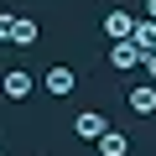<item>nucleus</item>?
Instances as JSON below:
<instances>
[{
    "instance_id": "7",
    "label": "nucleus",
    "mask_w": 156,
    "mask_h": 156,
    "mask_svg": "<svg viewBox=\"0 0 156 156\" xmlns=\"http://www.w3.org/2000/svg\"><path fill=\"white\" fill-rule=\"evenodd\" d=\"M109 62H115L120 73H130V68H140V52H135V42H109Z\"/></svg>"
},
{
    "instance_id": "6",
    "label": "nucleus",
    "mask_w": 156,
    "mask_h": 156,
    "mask_svg": "<svg viewBox=\"0 0 156 156\" xmlns=\"http://www.w3.org/2000/svg\"><path fill=\"white\" fill-rule=\"evenodd\" d=\"M130 26H135L130 11H109V16H104V37H109V42H130Z\"/></svg>"
},
{
    "instance_id": "1",
    "label": "nucleus",
    "mask_w": 156,
    "mask_h": 156,
    "mask_svg": "<svg viewBox=\"0 0 156 156\" xmlns=\"http://www.w3.org/2000/svg\"><path fill=\"white\" fill-rule=\"evenodd\" d=\"M42 31L31 16H11V11H0V42H11V47H31Z\"/></svg>"
},
{
    "instance_id": "5",
    "label": "nucleus",
    "mask_w": 156,
    "mask_h": 156,
    "mask_svg": "<svg viewBox=\"0 0 156 156\" xmlns=\"http://www.w3.org/2000/svg\"><path fill=\"white\" fill-rule=\"evenodd\" d=\"M109 130V115H99V109H83V115H73V135H83V140H99Z\"/></svg>"
},
{
    "instance_id": "3",
    "label": "nucleus",
    "mask_w": 156,
    "mask_h": 156,
    "mask_svg": "<svg viewBox=\"0 0 156 156\" xmlns=\"http://www.w3.org/2000/svg\"><path fill=\"white\" fill-rule=\"evenodd\" d=\"M42 89H47L52 99H62V94H73V89H78V73L57 62V68H47V73H42Z\"/></svg>"
},
{
    "instance_id": "8",
    "label": "nucleus",
    "mask_w": 156,
    "mask_h": 156,
    "mask_svg": "<svg viewBox=\"0 0 156 156\" xmlns=\"http://www.w3.org/2000/svg\"><path fill=\"white\" fill-rule=\"evenodd\" d=\"M94 146H99V156H130V140H125V135H120L115 125H109V130H104V135H99Z\"/></svg>"
},
{
    "instance_id": "2",
    "label": "nucleus",
    "mask_w": 156,
    "mask_h": 156,
    "mask_svg": "<svg viewBox=\"0 0 156 156\" xmlns=\"http://www.w3.org/2000/svg\"><path fill=\"white\" fill-rule=\"evenodd\" d=\"M0 89H5V99H31V89H37V73H26V68H11L5 78H0Z\"/></svg>"
},
{
    "instance_id": "9",
    "label": "nucleus",
    "mask_w": 156,
    "mask_h": 156,
    "mask_svg": "<svg viewBox=\"0 0 156 156\" xmlns=\"http://www.w3.org/2000/svg\"><path fill=\"white\" fill-rule=\"evenodd\" d=\"M140 68H146V83H156V57H140Z\"/></svg>"
},
{
    "instance_id": "10",
    "label": "nucleus",
    "mask_w": 156,
    "mask_h": 156,
    "mask_svg": "<svg viewBox=\"0 0 156 156\" xmlns=\"http://www.w3.org/2000/svg\"><path fill=\"white\" fill-rule=\"evenodd\" d=\"M146 21H156V0H146Z\"/></svg>"
},
{
    "instance_id": "11",
    "label": "nucleus",
    "mask_w": 156,
    "mask_h": 156,
    "mask_svg": "<svg viewBox=\"0 0 156 156\" xmlns=\"http://www.w3.org/2000/svg\"><path fill=\"white\" fill-rule=\"evenodd\" d=\"M146 57H156V37H151V52H146Z\"/></svg>"
},
{
    "instance_id": "4",
    "label": "nucleus",
    "mask_w": 156,
    "mask_h": 156,
    "mask_svg": "<svg viewBox=\"0 0 156 156\" xmlns=\"http://www.w3.org/2000/svg\"><path fill=\"white\" fill-rule=\"evenodd\" d=\"M125 104H130L135 120H151V115H156V83H135V89L125 94Z\"/></svg>"
}]
</instances>
